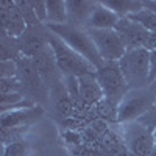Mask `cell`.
<instances>
[{
  "mask_svg": "<svg viewBox=\"0 0 156 156\" xmlns=\"http://www.w3.org/2000/svg\"><path fill=\"white\" fill-rule=\"evenodd\" d=\"M48 45L53 51V56L56 61V66L62 76H84V75H94L97 69L90 64L86 58L80 53L72 50L66 42L59 39L48 30Z\"/></svg>",
  "mask_w": 156,
  "mask_h": 156,
  "instance_id": "1",
  "label": "cell"
},
{
  "mask_svg": "<svg viewBox=\"0 0 156 156\" xmlns=\"http://www.w3.org/2000/svg\"><path fill=\"white\" fill-rule=\"evenodd\" d=\"M45 27L56 34L59 39H62L72 50H75L76 53H80L83 58H86L92 66L98 70L105 61H103L98 55V51L90 39L89 33L86 28H80V27H73L70 23H62V25H45Z\"/></svg>",
  "mask_w": 156,
  "mask_h": 156,
  "instance_id": "2",
  "label": "cell"
},
{
  "mask_svg": "<svg viewBox=\"0 0 156 156\" xmlns=\"http://www.w3.org/2000/svg\"><path fill=\"white\" fill-rule=\"evenodd\" d=\"M119 66L129 89H145L150 86V51L147 48L126 50Z\"/></svg>",
  "mask_w": 156,
  "mask_h": 156,
  "instance_id": "3",
  "label": "cell"
},
{
  "mask_svg": "<svg viewBox=\"0 0 156 156\" xmlns=\"http://www.w3.org/2000/svg\"><path fill=\"white\" fill-rule=\"evenodd\" d=\"M156 95L150 87L145 89H129L117 106V123L136 122L144 114H147L154 106Z\"/></svg>",
  "mask_w": 156,
  "mask_h": 156,
  "instance_id": "4",
  "label": "cell"
},
{
  "mask_svg": "<svg viewBox=\"0 0 156 156\" xmlns=\"http://www.w3.org/2000/svg\"><path fill=\"white\" fill-rule=\"evenodd\" d=\"M97 81L103 90V95L112 105L119 106L122 98L128 94L129 86L125 80V76L120 70L119 61L115 62H105L103 66L95 72Z\"/></svg>",
  "mask_w": 156,
  "mask_h": 156,
  "instance_id": "5",
  "label": "cell"
},
{
  "mask_svg": "<svg viewBox=\"0 0 156 156\" xmlns=\"http://www.w3.org/2000/svg\"><path fill=\"white\" fill-rule=\"evenodd\" d=\"M86 30L90 39H92L100 58L105 62L120 61L122 56L126 53V47L120 34L115 30H95V28H86Z\"/></svg>",
  "mask_w": 156,
  "mask_h": 156,
  "instance_id": "6",
  "label": "cell"
},
{
  "mask_svg": "<svg viewBox=\"0 0 156 156\" xmlns=\"http://www.w3.org/2000/svg\"><path fill=\"white\" fill-rule=\"evenodd\" d=\"M123 140L128 151L139 156H150L154 148L153 131L137 120L123 125Z\"/></svg>",
  "mask_w": 156,
  "mask_h": 156,
  "instance_id": "7",
  "label": "cell"
},
{
  "mask_svg": "<svg viewBox=\"0 0 156 156\" xmlns=\"http://www.w3.org/2000/svg\"><path fill=\"white\" fill-rule=\"evenodd\" d=\"M115 31L120 34L126 50L147 48L150 51L151 45V31L145 30L142 25L133 22L128 17H120L115 25Z\"/></svg>",
  "mask_w": 156,
  "mask_h": 156,
  "instance_id": "8",
  "label": "cell"
},
{
  "mask_svg": "<svg viewBox=\"0 0 156 156\" xmlns=\"http://www.w3.org/2000/svg\"><path fill=\"white\" fill-rule=\"evenodd\" d=\"M17 44H19L20 55L33 59L50 47L48 45V28L45 25L27 27L23 34L17 37Z\"/></svg>",
  "mask_w": 156,
  "mask_h": 156,
  "instance_id": "9",
  "label": "cell"
},
{
  "mask_svg": "<svg viewBox=\"0 0 156 156\" xmlns=\"http://www.w3.org/2000/svg\"><path fill=\"white\" fill-rule=\"evenodd\" d=\"M0 33H5L11 37H20L27 30L19 8L16 6V0H2L0 2Z\"/></svg>",
  "mask_w": 156,
  "mask_h": 156,
  "instance_id": "10",
  "label": "cell"
},
{
  "mask_svg": "<svg viewBox=\"0 0 156 156\" xmlns=\"http://www.w3.org/2000/svg\"><path fill=\"white\" fill-rule=\"evenodd\" d=\"M17 78L22 84V92H27L30 95H39L42 90H47L41 75L33 66V61L30 58L20 56L17 61Z\"/></svg>",
  "mask_w": 156,
  "mask_h": 156,
  "instance_id": "11",
  "label": "cell"
},
{
  "mask_svg": "<svg viewBox=\"0 0 156 156\" xmlns=\"http://www.w3.org/2000/svg\"><path fill=\"white\" fill-rule=\"evenodd\" d=\"M42 115H44V108L41 105H34L31 108H19V109L2 111L0 122H2V128L30 126L31 123H36Z\"/></svg>",
  "mask_w": 156,
  "mask_h": 156,
  "instance_id": "12",
  "label": "cell"
},
{
  "mask_svg": "<svg viewBox=\"0 0 156 156\" xmlns=\"http://www.w3.org/2000/svg\"><path fill=\"white\" fill-rule=\"evenodd\" d=\"M119 16L114 11H111L103 2H95V6L90 12V17L87 20L86 28L95 30H115V25L119 22Z\"/></svg>",
  "mask_w": 156,
  "mask_h": 156,
  "instance_id": "13",
  "label": "cell"
},
{
  "mask_svg": "<svg viewBox=\"0 0 156 156\" xmlns=\"http://www.w3.org/2000/svg\"><path fill=\"white\" fill-rule=\"evenodd\" d=\"M78 87H80V95L81 100L84 103V106L92 109L97 103H100L105 95H103V90L97 81V76L94 75H84L78 78Z\"/></svg>",
  "mask_w": 156,
  "mask_h": 156,
  "instance_id": "14",
  "label": "cell"
},
{
  "mask_svg": "<svg viewBox=\"0 0 156 156\" xmlns=\"http://www.w3.org/2000/svg\"><path fill=\"white\" fill-rule=\"evenodd\" d=\"M94 6H95V2L69 0L67 2V23L73 25V27L86 28Z\"/></svg>",
  "mask_w": 156,
  "mask_h": 156,
  "instance_id": "15",
  "label": "cell"
},
{
  "mask_svg": "<svg viewBox=\"0 0 156 156\" xmlns=\"http://www.w3.org/2000/svg\"><path fill=\"white\" fill-rule=\"evenodd\" d=\"M67 23V2L64 0H47V22L45 25Z\"/></svg>",
  "mask_w": 156,
  "mask_h": 156,
  "instance_id": "16",
  "label": "cell"
},
{
  "mask_svg": "<svg viewBox=\"0 0 156 156\" xmlns=\"http://www.w3.org/2000/svg\"><path fill=\"white\" fill-rule=\"evenodd\" d=\"M103 5H106L119 17H128L144 8L142 2L137 0H103Z\"/></svg>",
  "mask_w": 156,
  "mask_h": 156,
  "instance_id": "17",
  "label": "cell"
},
{
  "mask_svg": "<svg viewBox=\"0 0 156 156\" xmlns=\"http://www.w3.org/2000/svg\"><path fill=\"white\" fill-rule=\"evenodd\" d=\"M20 56L17 39L0 33V61H17Z\"/></svg>",
  "mask_w": 156,
  "mask_h": 156,
  "instance_id": "18",
  "label": "cell"
},
{
  "mask_svg": "<svg viewBox=\"0 0 156 156\" xmlns=\"http://www.w3.org/2000/svg\"><path fill=\"white\" fill-rule=\"evenodd\" d=\"M92 112L95 115V119H100L103 122H112L117 123V106L112 105L111 101H108L106 98H103L100 103L92 108Z\"/></svg>",
  "mask_w": 156,
  "mask_h": 156,
  "instance_id": "19",
  "label": "cell"
},
{
  "mask_svg": "<svg viewBox=\"0 0 156 156\" xmlns=\"http://www.w3.org/2000/svg\"><path fill=\"white\" fill-rule=\"evenodd\" d=\"M128 19H131L133 22L142 25L145 30H148L151 33L156 31V14L151 12L150 9H147V8H142L140 11L134 12V14H131V16H128Z\"/></svg>",
  "mask_w": 156,
  "mask_h": 156,
  "instance_id": "20",
  "label": "cell"
},
{
  "mask_svg": "<svg viewBox=\"0 0 156 156\" xmlns=\"http://www.w3.org/2000/svg\"><path fill=\"white\" fill-rule=\"evenodd\" d=\"M16 6L19 8L25 23H27V27H37V25H42L41 22H39L30 0H16Z\"/></svg>",
  "mask_w": 156,
  "mask_h": 156,
  "instance_id": "21",
  "label": "cell"
},
{
  "mask_svg": "<svg viewBox=\"0 0 156 156\" xmlns=\"http://www.w3.org/2000/svg\"><path fill=\"white\" fill-rule=\"evenodd\" d=\"M3 147V156H28L30 153V145L23 140L11 142V144H6Z\"/></svg>",
  "mask_w": 156,
  "mask_h": 156,
  "instance_id": "22",
  "label": "cell"
},
{
  "mask_svg": "<svg viewBox=\"0 0 156 156\" xmlns=\"http://www.w3.org/2000/svg\"><path fill=\"white\" fill-rule=\"evenodd\" d=\"M22 92V84L17 76L14 78H2L0 80V94H14Z\"/></svg>",
  "mask_w": 156,
  "mask_h": 156,
  "instance_id": "23",
  "label": "cell"
},
{
  "mask_svg": "<svg viewBox=\"0 0 156 156\" xmlns=\"http://www.w3.org/2000/svg\"><path fill=\"white\" fill-rule=\"evenodd\" d=\"M0 75H2V78L17 76V62L16 61H0Z\"/></svg>",
  "mask_w": 156,
  "mask_h": 156,
  "instance_id": "24",
  "label": "cell"
},
{
  "mask_svg": "<svg viewBox=\"0 0 156 156\" xmlns=\"http://www.w3.org/2000/svg\"><path fill=\"white\" fill-rule=\"evenodd\" d=\"M30 2H31V6L36 12L39 22L42 25H45V22H47V2L45 0H30Z\"/></svg>",
  "mask_w": 156,
  "mask_h": 156,
  "instance_id": "25",
  "label": "cell"
},
{
  "mask_svg": "<svg viewBox=\"0 0 156 156\" xmlns=\"http://www.w3.org/2000/svg\"><path fill=\"white\" fill-rule=\"evenodd\" d=\"M156 80V50L150 51V84Z\"/></svg>",
  "mask_w": 156,
  "mask_h": 156,
  "instance_id": "26",
  "label": "cell"
},
{
  "mask_svg": "<svg viewBox=\"0 0 156 156\" xmlns=\"http://www.w3.org/2000/svg\"><path fill=\"white\" fill-rule=\"evenodd\" d=\"M142 5H144V8L150 9L151 12H154V14H156V0H150V2H142Z\"/></svg>",
  "mask_w": 156,
  "mask_h": 156,
  "instance_id": "27",
  "label": "cell"
},
{
  "mask_svg": "<svg viewBox=\"0 0 156 156\" xmlns=\"http://www.w3.org/2000/svg\"><path fill=\"white\" fill-rule=\"evenodd\" d=\"M148 87L151 89V92H153V94L156 95V80H154V81H153V83H151V84H150Z\"/></svg>",
  "mask_w": 156,
  "mask_h": 156,
  "instance_id": "28",
  "label": "cell"
},
{
  "mask_svg": "<svg viewBox=\"0 0 156 156\" xmlns=\"http://www.w3.org/2000/svg\"><path fill=\"white\" fill-rule=\"evenodd\" d=\"M150 156H156V145H154V148L151 150V153H150Z\"/></svg>",
  "mask_w": 156,
  "mask_h": 156,
  "instance_id": "29",
  "label": "cell"
},
{
  "mask_svg": "<svg viewBox=\"0 0 156 156\" xmlns=\"http://www.w3.org/2000/svg\"><path fill=\"white\" fill-rule=\"evenodd\" d=\"M153 139H154V145H156V128L153 129Z\"/></svg>",
  "mask_w": 156,
  "mask_h": 156,
  "instance_id": "30",
  "label": "cell"
},
{
  "mask_svg": "<svg viewBox=\"0 0 156 156\" xmlns=\"http://www.w3.org/2000/svg\"><path fill=\"white\" fill-rule=\"evenodd\" d=\"M126 156H139V154H134V153H129V151H128V154H126Z\"/></svg>",
  "mask_w": 156,
  "mask_h": 156,
  "instance_id": "31",
  "label": "cell"
}]
</instances>
